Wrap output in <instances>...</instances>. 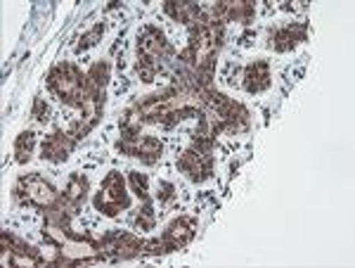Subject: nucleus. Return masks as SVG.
<instances>
[{
    "mask_svg": "<svg viewBox=\"0 0 355 268\" xmlns=\"http://www.w3.org/2000/svg\"><path fill=\"white\" fill-rule=\"evenodd\" d=\"M130 199L125 195V183L119 171H112L105 181H102V190L95 197V209L105 216H116L121 209H128Z\"/></svg>",
    "mask_w": 355,
    "mask_h": 268,
    "instance_id": "obj_1",
    "label": "nucleus"
},
{
    "mask_svg": "<svg viewBox=\"0 0 355 268\" xmlns=\"http://www.w3.org/2000/svg\"><path fill=\"white\" fill-rule=\"evenodd\" d=\"M15 199H21L26 204H33V207H41V209H48L50 204H55L60 195L43 176L38 174H31L26 178H19V183L15 187Z\"/></svg>",
    "mask_w": 355,
    "mask_h": 268,
    "instance_id": "obj_2",
    "label": "nucleus"
},
{
    "mask_svg": "<svg viewBox=\"0 0 355 268\" xmlns=\"http://www.w3.org/2000/svg\"><path fill=\"white\" fill-rule=\"evenodd\" d=\"M194 233H197V221L182 216V219H175L173 224L166 228L162 240L166 247H168V252H173L178 247H185V244L194 237Z\"/></svg>",
    "mask_w": 355,
    "mask_h": 268,
    "instance_id": "obj_3",
    "label": "nucleus"
},
{
    "mask_svg": "<svg viewBox=\"0 0 355 268\" xmlns=\"http://www.w3.org/2000/svg\"><path fill=\"white\" fill-rule=\"evenodd\" d=\"M73 135L71 133H62V131H57V133L48 135V138L43 140V159H50V162H64L69 157V152H71L73 147Z\"/></svg>",
    "mask_w": 355,
    "mask_h": 268,
    "instance_id": "obj_4",
    "label": "nucleus"
},
{
    "mask_svg": "<svg viewBox=\"0 0 355 268\" xmlns=\"http://www.w3.org/2000/svg\"><path fill=\"white\" fill-rule=\"evenodd\" d=\"M270 85V67L268 62H254L244 72V88L246 93H261Z\"/></svg>",
    "mask_w": 355,
    "mask_h": 268,
    "instance_id": "obj_5",
    "label": "nucleus"
},
{
    "mask_svg": "<svg viewBox=\"0 0 355 268\" xmlns=\"http://www.w3.org/2000/svg\"><path fill=\"white\" fill-rule=\"evenodd\" d=\"M299 41H306V26L303 24H291L287 28H279L275 33V50L284 53V50H291Z\"/></svg>",
    "mask_w": 355,
    "mask_h": 268,
    "instance_id": "obj_6",
    "label": "nucleus"
},
{
    "mask_svg": "<svg viewBox=\"0 0 355 268\" xmlns=\"http://www.w3.org/2000/svg\"><path fill=\"white\" fill-rule=\"evenodd\" d=\"M85 192H88V178H85L83 174H73L71 178H69V185L64 190V199H67V204L73 209V212H76V209L83 204Z\"/></svg>",
    "mask_w": 355,
    "mask_h": 268,
    "instance_id": "obj_7",
    "label": "nucleus"
},
{
    "mask_svg": "<svg viewBox=\"0 0 355 268\" xmlns=\"http://www.w3.org/2000/svg\"><path fill=\"white\" fill-rule=\"evenodd\" d=\"M133 157H140L145 164H154L159 162V157H162V142L157 138H135V152Z\"/></svg>",
    "mask_w": 355,
    "mask_h": 268,
    "instance_id": "obj_8",
    "label": "nucleus"
},
{
    "mask_svg": "<svg viewBox=\"0 0 355 268\" xmlns=\"http://www.w3.org/2000/svg\"><path fill=\"white\" fill-rule=\"evenodd\" d=\"M33 142H36V133H33V131H24V133H19V138L15 140V155H17V162L19 164H24L31 159Z\"/></svg>",
    "mask_w": 355,
    "mask_h": 268,
    "instance_id": "obj_9",
    "label": "nucleus"
},
{
    "mask_svg": "<svg viewBox=\"0 0 355 268\" xmlns=\"http://www.w3.org/2000/svg\"><path fill=\"white\" fill-rule=\"evenodd\" d=\"M130 185H133V192L142 199V202H150V190H147V176L145 174H137V171H133V174H130Z\"/></svg>",
    "mask_w": 355,
    "mask_h": 268,
    "instance_id": "obj_10",
    "label": "nucleus"
},
{
    "mask_svg": "<svg viewBox=\"0 0 355 268\" xmlns=\"http://www.w3.org/2000/svg\"><path fill=\"white\" fill-rule=\"evenodd\" d=\"M154 224H157V216H154V209L150 202H145V207H142L140 216H137L135 226L140 228V231H152Z\"/></svg>",
    "mask_w": 355,
    "mask_h": 268,
    "instance_id": "obj_11",
    "label": "nucleus"
},
{
    "mask_svg": "<svg viewBox=\"0 0 355 268\" xmlns=\"http://www.w3.org/2000/svg\"><path fill=\"white\" fill-rule=\"evenodd\" d=\"M102 33H105V26H102V24H97V26L93 28V31H90L88 36L83 38V41H81V45H78V53H81V50H88V48H93V45L97 43V38H100Z\"/></svg>",
    "mask_w": 355,
    "mask_h": 268,
    "instance_id": "obj_12",
    "label": "nucleus"
},
{
    "mask_svg": "<svg viewBox=\"0 0 355 268\" xmlns=\"http://www.w3.org/2000/svg\"><path fill=\"white\" fill-rule=\"evenodd\" d=\"M48 114H50V110H48V105H45V102L38 98L36 102H33V112H31V117L36 119V122H48Z\"/></svg>",
    "mask_w": 355,
    "mask_h": 268,
    "instance_id": "obj_13",
    "label": "nucleus"
},
{
    "mask_svg": "<svg viewBox=\"0 0 355 268\" xmlns=\"http://www.w3.org/2000/svg\"><path fill=\"white\" fill-rule=\"evenodd\" d=\"M175 197V187L171 183H159V199L162 202H171Z\"/></svg>",
    "mask_w": 355,
    "mask_h": 268,
    "instance_id": "obj_14",
    "label": "nucleus"
}]
</instances>
